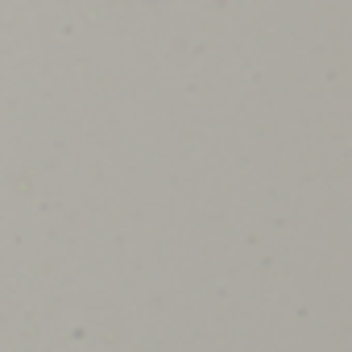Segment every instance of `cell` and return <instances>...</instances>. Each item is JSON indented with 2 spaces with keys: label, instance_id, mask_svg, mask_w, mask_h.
Returning a JSON list of instances; mask_svg holds the SVG:
<instances>
[]
</instances>
